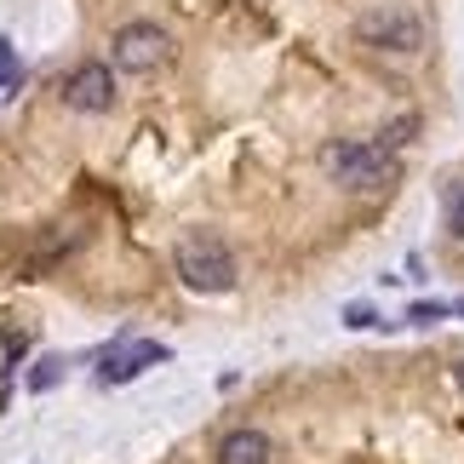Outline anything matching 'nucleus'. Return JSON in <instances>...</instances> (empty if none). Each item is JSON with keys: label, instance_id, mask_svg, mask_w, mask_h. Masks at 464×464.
Masks as SVG:
<instances>
[{"label": "nucleus", "instance_id": "9b49d317", "mask_svg": "<svg viewBox=\"0 0 464 464\" xmlns=\"http://www.w3.org/2000/svg\"><path fill=\"white\" fill-rule=\"evenodd\" d=\"M63 379V355H46V362H34V372H29V390H52Z\"/></svg>", "mask_w": 464, "mask_h": 464}, {"label": "nucleus", "instance_id": "0eeeda50", "mask_svg": "<svg viewBox=\"0 0 464 464\" xmlns=\"http://www.w3.org/2000/svg\"><path fill=\"white\" fill-rule=\"evenodd\" d=\"M270 436L253 430V424H241V430H229L218 448H212V464H270Z\"/></svg>", "mask_w": 464, "mask_h": 464}, {"label": "nucleus", "instance_id": "4468645a", "mask_svg": "<svg viewBox=\"0 0 464 464\" xmlns=\"http://www.w3.org/2000/svg\"><path fill=\"white\" fill-rule=\"evenodd\" d=\"M459 390H464V367H459Z\"/></svg>", "mask_w": 464, "mask_h": 464}, {"label": "nucleus", "instance_id": "423d86ee", "mask_svg": "<svg viewBox=\"0 0 464 464\" xmlns=\"http://www.w3.org/2000/svg\"><path fill=\"white\" fill-rule=\"evenodd\" d=\"M160 362H167V344H155V338H138V344H127L121 355H115V350L103 355L98 379H103V384H132L144 367H160Z\"/></svg>", "mask_w": 464, "mask_h": 464}, {"label": "nucleus", "instance_id": "1a4fd4ad", "mask_svg": "<svg viewBox=\"0 0 464 464\" xmlns=\"http://www.w3.org/2000/svg\"><path fill=\"white\" fill-rule=\"evenodd\" d=\"M441 218H448V236H453V241H464V178H453V184H448Z\"/></svg>", "mask_w": 464, "mask_h": 464}, {"label": "nucleus", "instance_id": "6e6552de", "mask_svg": "<svg viewBox=\"0 0 464 464\" xmlns=\"http://www.w3.org/2000/svg\"><path fill=\"white\" fill-rule=\"evenodd\" d=\"M413 138H419V115L407 110V115H396V121H390V127L379 132V144H384V150H407Z\"/></svg>", "mask_w": 464, "mask_h": 464}, {"label": "nucleus", "instance_id": "9d476101", "mask_svg": "<svg viewBox=\"0 0 464 464\" xmlns=\"http://www.w3.org/2000/svg\"><path fill=\"white\" fill-rule=\"evenodd\" d=\"M12 86H24V63H17L12 41L0 34V92H12Z\"/></svg>", "mask_w": 464, "mask_h": 464}, {"label": "nucleus", "instance_id": "39448f33", "mask_svg": "<svg viewBox=\"0 0 464 464\" xmlns=\"http://www.w3.org/2000/svg\"><path fill=\"white\" fill-rule=\"evenodd\" d=\"M63 103L75 115H110L115 110V69L110 63H98V58H86V63H75L63 75Z\"/></svg>", "mask_w": 464, "mask_h": 464}, {"label": "nucleus", "instance_id": "f8f14e48", "mask_svg": "<svg viewBox=\"0 0 464 464\" xmlns=\"http://www.w3.org/2000/svg\"><path fill=\"white\" fill-rule=\"evenodd\" d=\"M464 315V298H459V304H413V310H407V321H413V327H430V321H441V315Z\"/></svg>", "mask_w": 464, "mask_h": 464}, {"label": "nucleus", "instance_id": "f257e3e1", "mask_svg": "<svg viewBox=\"0 0 464 464\" xmlns=\"http://www.w3.org/2000/svg\"><path fill=\"white\" fill-rule=\"evenodd\" d=\"M315 160L338 189H355V195L396 184V150H384L379 138H327Z\"/></svg>", "mask_w": 464, "mask_h": 464}, {"label": "nucleus", "instance_id": "f03ea898", "mask_svg": "<svg viewBox=\"0 0 464 464\" xmlns=\"http://www.w3.org/2000/svg\"><path fill=\"white\" fill-rule=\"evenodd\" d=\"M172 270L178 281H184L189 293H229L236 287V253L224 246V236H207V229H195V236L178 241V253H172Z\"/></svg>", "mask_w": 464, "mask_h": 464}, {"label": "nucleus", "instance_id": "ddd939ff", "mask_svg": "<svg viewBox=\"0 0 464 464\" xmlns=\"http://www.w3.org/2000/svg\"><path fill=\"white\" fill-rule=\"evenodd\" d=\"M344 327H379V315H372L367 304H350L344 310Z\"/></svg>", "mask_w": 464, "mask_h": 464}, {"label": "nucleus", "instance_id": "7ed1b4c3", "mask_svg": "<svg viewBox=\"0 0 464 464\" xmlns=\"http://www.w3.org/2000/svg\"><path fill=\"white\" fill-rule=\"evenodd\" d=\"M355 41L367 52H384V58H413V52H424V17L401 0H384V6H367L355 17Z\"/></svg>", "mask_w": 464, "mask_h": 464}, {"label": "nucleus", "instance_id": "20e7f679", "mask_svg": "<svg viewBox=\"0 0 464 464\" xmlns=\"http://www.w3.org/2000/svg\"><path fill=\"white\" fill-rule=\"evenodd\" d=\"M110 46H115V69H121V75H155L160 63H172V34L160 24H144V17L121 24Z\"/></svg>", "mask_w": 464, "mask_h": 464}]
</instances>
